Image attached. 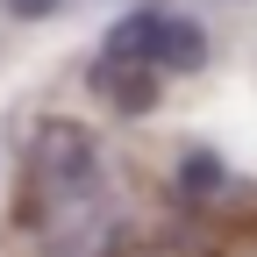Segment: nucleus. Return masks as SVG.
I'll return each instance as SVG.
<instances>
[{"label":"nucleus","instance_id":"nucleus-1","mask_svg":"<svg viewBox=\"0 0 257 257\" xmlns=\"http://www.w3.org/2000/svg\"><path fill=\"white\" fill-rule=\"evenodd\" d=\"M100 64H143V72H200L207 64V36H200V22H186V15H165V8H136V15H121L107 29V43H100Z\"/></svg>","mask_w":257,"mask_h":257},{"label":"nucleus","instance_id":"nucleus-3","mask_svg":"<svg viewBox=\"0 0 257 257\" xmlns=\"http://www.w3.org/2000/svg\"><path fill=\"white\" fill-rule=\"evenodd\" d=\"M8 8H15V15H50L57 0H8Z\"/></svg>","mask_w":257,"mask_h":257},{"label":"nucleus","instance_id":"nucleus-2","mask_svg":"<svg viewBox=\"0 0 257 257\" xmlns=\"http://www.w3.org/2000/svg\"><path fill=\"white\" fill-rule=\"evenodd\" d=\"M207 186H221V165L214 157H186V193H207Z\"/></svg>","mask_w":257,"mask_h":257}]
</instances>
